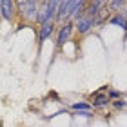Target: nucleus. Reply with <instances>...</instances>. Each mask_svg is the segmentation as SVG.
<instances>
[{"mask_svg": "<svg viewBox=\"0 0 127 127\" xmlns=\"http://www.w3.org/2000/svg\"><path fill=\"white\" fill-rule=\"evenodd\" d=\"M107 96H109V100H111V102H114V100H120V98H122V93L116 91V89H109L107 91Z\"/></svg>", "mask_w": 127, "mask_h": 127, "instance_id": "obj_12", "label": "nucleus"}, {"mask_svg": "<svg viewBox=\"0 0 127 127\" xmlns=\"http://www.w3.org/2000/svg\"><path fill=\"white\" fill-rule=\"evenodd\" d=\"M69 7H71V0H60L58 9H56V16H55L56 26H62L65 22H69Z\"/></svg>", "mask_w": 127, "mask_h": 127, "instance_id": "obj_5", "label": "nucleus"}, {"mask_svg": "<svg viewBox=\"0 0 127 127\" xmlns=\"http://www.w3.org/2000/svg\"><path fill=\"white\" fill-rule=\"evenodd\" d=\"M73 114L80 118H93V111H74Z\"/></svg>", "mask_w": 127, "mask_h": 127, "instance_id": "obj_14", "label": "nucleus"}, {"mask_svg": "<svg viewBox=\"0 0 127 127\" xmlns=\"http://www.w3.org/2000/svg\"><path fill=\"white\" fill-rule=\"evenodd\" d=\"M56 29H58L56 22H49V24L38 26V42H40V44H44L45 40H49V38L56 33Z\"/></svg>", "mask_w": 127, "mask_h": 127, "instance_id": "obj_8", "label": "nucleus"}, {"mask_svg": "<svg viewBox=\"0 0 127 127\" xmlns=\"http://www.w3.org/2000/svg\"><path fill=\"white\" fill-rule=\"evenodd\" d=\"M74 33V22H65V24L58 26V29H56V38H55V44L58 49H64L65 45L69 44V40H71Z\"/></svg>", "mask_w": 127, "mask_h": 127, "instance_id": "obj_3", "label": "nucleus"}, {"mask_svg": "<svg viewBox=\"0 0 127 127\" xmlns=\"http://www.w3.org/2000/svg\"><path fill=\"white\" fill-rule=\"evenodd\" d=\"M107 24H111V26H114V27H120V29H124V31H127V18L122 15V13H118V15H113L111 18H109V22Z\"/></svg>", "mask_w": 127, "mask_h": 127, "instance_id": "obj_9", "label": "nucleus"}, {"mask_svg": "<svg viewBox=\"0 0 127 127\" xmlns=\"http://www.w3.org/2000/svg\"><path fill=\"white\" fill-rule=\"evenodd\" d=\"M38 13V2L36 0H18L16 2V15L27 24H34Z\"/></svg>", "mask_w": 127, "mask_h": 127, "instance_id": "obj_2", "label": "nucleus"}, {"mask_svg": "<svg viewBox=\"0 0 127 127\" xmlns=\"http://www.w3.org/2000/svg\"><path fill=\"white\" fill-rule=\"evenodd\" d=\"M16 16V2L13 0H0V18L4 20H15Z\"/></svg>", "mask_w": 127, "mask_h": 127, "instance_id": "obj_4", "label": "nucleus"}, {"mask_svg": "<svg viewBox=\"0 0 127 127\" xmlns=\"http://www.w3.org/2000/svg\"><path fill=\"white\" fill-rule=\"evenodd\" d=\"M122 15H124V16H125V18H127V4H125V9L122 11Z\"/></svg>", "mask_w": 127, "mask_h": 127, "instance_id": "obj_15", "label": "nucleus"}, {"mask_svg": "<svg viewBox=\"0 0 127 127\" xmlns=\"http://www.w3.org/2000/svg\"><path fill=\"white\" fill-rule=\"evenodd\" d=\"M58 4L60 0H42V2H38V13H36L34 24L44 26V24H49V22H55Z\"/></svg>", "mask_w": 127, "mask_h": 127, "instance_id": "obj_1", "label": "nucleus"}, {"mask_svg": "<svg viewBox=\"0 0 127 127\" xmlns=\"http://www.w3.org/2000/svg\"><path fill=\"white\" fill-rule=\"evenodd\" d=\"M89 103L93 105V109H103V107H107L109 103H111V100H109L107 93H100V91H95V93L89 96Z\"/></svg>", "mask_w": 127, "mask_h": 127, "instance_id": "obj_7", "label": "nucleus"}, {"mask_svg": "<svg viewBox=\"0 0 127 127\" xmlns=\"http://www.w3.org/2000/svg\"><path fill=\"white\" fill-rule=\"evenodd\" d=\"M71 109H73V113L74 111H93V105L89 102H74V103H71Z\"/></svg>", "mask_w": 127, "mask_h": 127, "instance_id": "obj_11", "label": "nucleus"}, {"mask_svg": "<svg viewBox=\"0 0 127 127\" xmlns=\"http://www.w3.org/2000/svg\"><path fill=\"white\" fill-rule=\"evenodd\" d=\"M125 4H127L125 0H111V2H107V9H109V13L118 15L125 9Z\"/></svg>", "mask_w": 127, "mask_h": 127, "instance_id": "obj_10", "label": "nucleus"}, {"mask_svg": "<svg viewBox=\"0 0 127 127\" xmlns=\"http://www.w3.org/2000/svg\"><path fill=\"white\" fill-rule=\"evenodd\" d=\"M111 103H113L114 109H125V107H127V100H122V98H120V100H114V102H111Z\"/></svg>", "mask_w": 127, "mask_h": 127, "instance_id": "obj_13", "label": "nucleus"}, {"mask_svg": "<svg viewBox=\"0 0 127 127\" xmlns=\"http://www.w3.org/2000/svg\"><path fill=\"white\" fill-rule=\"evenodd\" d=\"M93 27H96V22L89 16H80V18L74 22V31L78 34H87L89 31H93Z\"/></svg>", "mask_w": 127, "mask_h": 127, "instance_id": "obj_6", "label": "nucleus"}]
</instances>
